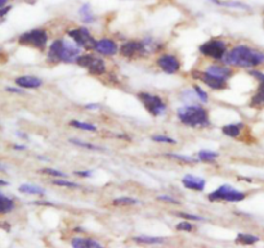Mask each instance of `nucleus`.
<instances>
[{
    "label": "nucleus",
    "instance_id": "22",
    "mask_svg": "<svg viewBox=\"0 0 264 248\" xmlns=\"http://www.w3.org/2000/svg\"><path fill=\"white\" fill-rule=\"evenodd\" d=\"M139 201L136 198H130V197H120L116 200L112 201V204L116 207L120 206H133V204H138Z\"/></svg>",
    "mask_w": 264,
    "mask_h": 248
},
{
    "label": "nucleus",
    "instance_id": "39",
    "mask_svg": "<svg viewBox=\"0 0 264 248\" xmlns=\"http://www.w3.org/2000/svg\"><path fill=\"white\" fill-rule=\"evenodd\" d=\"M75 175L81 176V178H89L92 175V171H76Z\"/></svg>",
    "mask_w": 264,
    "mask_h": 248
},
{
    "label": "nucleus",
    "instance_id": "11",
    "mask_svg": "<svg viewBox=\"0 0 264 248\" xmlns=\"http://www.w3.org/2000/svg\"><path fill=\"white\" fill-rule=\"evenodd\" d=\"M120 53H121L122 57H126V58H136L138 55H144L149 52L147 50L144 42L130 40V42H126L121 45Z\"/></svg>",
    "mask_w": 264,
    "mask_h": 248
},
{
    "label": "nucleus",
    "instance_id": "14",
    "mask_svg": "<svg viewBox=\"0 0 264 248\" xmlns=\"http://www.w3.org/2000/svg\"><path fill=\"white\" fill-rule=\"evenodd\" d=\"M96 50L102 55H114L118 53V44L111 39H101L96 44Z\"/></svg>",
    "mask_w": 264,
    "mask_h": 248
},
{
    "label": "nucleus",
    "instance_id": "38",
    "mask_svg": "<svg viewBox=\"0 0 264 248\" xmlns=\"http://www.w3.org/2000/svg\"><path fill=\"white\" fill-rule=\"evenodd\" d=\"M250 75L253 76V77H255V79H257L261 84H264V73L263 72H261V71H255V69H251Z\"/></svg>",
    "mask_w": 264,
    "mask_h": 248
},
{
    "label": "nucleus",
    "instance_id": "29",
    "mask_svg": "<svg viewBox=\"0 0 264 248\" xmlns=\"http://www.w3.org/2000/svg\"><path fill=\"white\" fill-rule=\"evenodd\" d=\"M40 173L44 174V175L53 176V178H67V175L65 173H61V171H58V170L50 169V167H47V169H42V170H40Z\"/></svg>",
    "mask_w": 264,
    "mask_h": 248
},
{
    "label": "nucleus",
    "instance_id": "21",
    "mask_svg": "<svg viewBox=\"0 0 264 248\" xmlns=\"http://www.w3.org/2000/svg\"><path fill=\"white\" fill-rule=\"evenodd\" d=\"M0 200H1V204H0V212H1V214H8V212H11V211L14 210L16 204H14V202L11 198H7V197L1 193L0 194Z\"/></svg>",
    "mask_w": 264,
    "mask_h": 248
},
{
    "label": "nucleus",
    "instance_id": "37",
    "mask_svg": "<svg viewBox=\"0 0 264 248\" xmlns=\"http://www.w3.org/2000/svg\"><path fill=\"white\" fill-rule=\"evenodd\" d=\"M177 216L183 217L186 220H196V221H204L201 216H197V215H190V214H177Z\"/></svg>",
    "mask_w": 264,
    "mask_h": 248
},
{
    "label": "nucleus",
    "instance_id": "25",
    "mask_svg": "<svg viewBox=\"0 0 264 248\" xmlns=\"http://www.w3.org/2000/svg\"><path fill=\"white\" fill-rule=\"evenodd\" d=\"M258 241L259 238L253 234H239L236 238V242L240 245H255Z\"/></svg>",
    "mask_w": 264,
    "mask_h": 248
},
{
    "label": "nucleus",
    "instance_id": "26",
    "mask_svg": "<svg viewBox=\"0 0 264 248\" xmlns=\"http://www.w3.org/2000/svg\"><path fill=\"white\" fill-rule=\"evenodd\" d=\"M71 126L76 129H80V130H87V131H97V128L94 126L93 124H88V122H81V121L72 120L70 122Z\"/></svg>",
    "mask_w": 264,
    "mask_h": 248
},
{
    "label": "nucleus",
    "instance_id": "17",
    "mask_svg": "<svg viewBox=\"0 0 264 248\" xmlns=\"http://www.w3.org/2000/svg\"><path fill=\"white\" fill-rule=\"evenodd\" d=\"M71 245L75 248H101L102 245L99 242L89 239V238H73Z\"/></svg>",
    "mask_w": 264,
    "mask_h": 248
},
{
    "label": "nucleus",
    "instance_id": "35",
    "mask_svg": "<svg viewBox=\"0 0 264 248\" xmlns=\"http://www.w3.org/2000/svg\"><path fill=\"white\" fill-rule=\"evenodd\" d=\"M177 229L181 231H191L193 229V225L191 223H188V221H183V223H179L177 225Z\"/></svg>",
    "mask_w": 264,
    "mask_h": 248
},
{
    "label": "nucleus",
    "instance_id": "1",
    "mask_svg": "<svg viewBox=\"0 0 264 248\" xmlns=\"http://www.w3.org/2000/svg\"><path fill=\"white\" fill-rule=\"evenodd\" d=\"M223 62L241 68H251L264 63V53L246 45H237L231 52H227Z\"/></svg>",
    "mask_w": 264,
    "mask_h": 248
},
{
    "label": "nucleus",
    "instance_id": "34",
    "mask_svg": "<svg viewBox=\"0 0 264 248\" xmlns=\"http://www.w3.org/2000/svg\"><path fill=\"white\" fill-rule=\"evenodd\" d=\"M214 3L216 4H220V5H224V7H231V8H241V9H247L246 5H243V4L241 3H231V1H227V3H224V1H218V0H213Z\"/></svg>",
    "mask_w": 264,
    "mask_h": 248
},
{
    "label": "nucleus",
    "instance_id": "18",
    "mask_svg": "<svg viewBox=\"0 0 264 248\" xmlns=\"http://www.w3.org/2000/svg\"><path fill=\"white\" fill-rule=\"evenodd\" d=\"M243 124L242 122H236V124H230L223 126L222 133L227 136H231V138H236L241 134V129H242Z\"/></svg>",
    "mask_w": 264,
    "mask_h": 248
},
{
    "label": "nucleus",
    "instance_id": "2",
    "mask_svg": "<svg viewBox=\"0 0 264 248\" xmlns=\"http://www.w3.org/2000/svg\"><path fill=\"white\" fill-rule=\"evenodd\" d=\"M80 57V46L66 43L62 39H57L50 44L48 52L49 62H65L72 63L76 62V59Z\"/></svg>",
    "mask_w": 264,
    "mask_h": 248
},
{
    "label": "nucleus",
    "instance_id": "3",
    "mask_svg": "<svg viewBox=\"0 0 264 248\" xmlns=\"http://www.w3.org/2000/svg\"><path fill=\"white\" fill-rule=\"evenodd\" d=\"M177 116L182 124L191 128H205L210 125L208 111L200 106H183L178 108Z\"/></svg>",
    "mask_w": 264,
    "mask_h": 248
},
{
    "label": "nucleus",
    "instance_id": "8",
    "mask_svg": "<svg viewBox=\"0 0 264 248\" xmlns=\"http://www.w3.org/2000/svg\"><path fill=\"white\" fill-rule=\"evenodd\" d=\"M67 35L70 38L72 39L75 44L79 45L80 48L85 49V50H92V49H96V44L97 42L94 40V38L91 35L88 28H72V30H69Z\"/></svg>",
    "mask_w": 264,
    "mask_h": 248
},
{
    "label": "nucleus",
    "instance_id": "15",
    "mask_svg": "<svg viewBox=\"0 0 264 248\" xmlns=\"http://www.w3.org/2000/svg\"><path fill=\"white\" fill-rule=\"evenodd\" d=\"M14 83L22 89H38L43 85V80L36 76H20L14 80Z\"/></svg>",
    "mask_w": 264,
    "mask_h": 248
},
{
    "label": "nucleus",
    "instance_id": "12",
    "mask_svg": "<svg viewBox=\"0 0 264 248\" xmlns=\"http://www.w3.org/2000/svg\"><path fill=\"white\" fill-rule=\"evenodd\" d=\"M157 66L160 67L163 72L168 73V75H173V73L179 72L181 69V62L179 59L173 54H163L160 55L156 61Z\"/></svg>",
    "mask_w": 264,
    "mask_h": 248
},
{
    "label": "nucleus",
    "instance_id": "23",
    "mask_svg": "<svg viewBox=\"0 0 264 248\" xmlns=\"http://www.w3.org/2000/svg\"><path fill=\"white\" fill-rule=\"evenodd\" d=\"M251 106H264V84H261L257 93L251 98Z\"/></svg>",
    "mask_w": 264,
    "mask_h": 248
},
{
    "label": "nucleus",
    "instance_id": "41",
    "mask_svg": "<svg viewBox=\"0 0 264 248\" xmlns=\"http://www.w3.org/2000/svg\"><path fill=\"white\" fill-rule=\"evenodd\" d=\"M85 108H87V110H98L99 106H98V104H87Z\"/></svg>",
    "mask_w": 264,
    "mask_h": 248
},
{
    "label": "nucleus",
    "instance_id": "13",
    "mask_svg": "<svg viewBox=\"0 0 264 248\" xmlns=\"http://www.w3.org/2000/svg\"><path fill=\"white\" fill-rule=\"evenodd\" d=\"M182 184H183L184 188L191 190H196V192H202L205 189V179L202 178H198V176H193L191 174H188L182 179Z\"/></svg>",
    "mask_w": 264,
    "mask_h": 248
},
{
    "label": "nucleus",
    "instance_id": "40",
    "mask_svg": "<svg viewBox=\"0 0 264 248\" xmlns=\"http://www.w3.org/2000/svg\"><path fill=\"white\" fill-rule=\"evenodd\" d=\"M7 91H12V93H16V94H22L24 93V90L22 89H14V88H7Z\"/></svg>",
    "mask_w": 264,
    "mask_h": 248
},
{
    "label": "nucleus",
    "instance_id": "27",
    "mask_svg": "<svg viewBox=\"0 0 264 248\" xmlns=\"http://www.w3.org/2000/svg\"><path fill=\"white\" fill-rule=\"evenodd\" d=\"M70 143L79 145V147H83V148H87L89 151H103V148H101V147H97V145L91 144V143H85V141L77 140V139H70Z\"/></svg>",
    "mask_w": 264,
    "mask_h": 248
},
{
    "label": "nucleus",
    "instance_id": "32",
    "mask_svg": "<svg viewBox=\"0 0 264 248\" xmlns=\"http://www.w3.org/2000/svg\"><path fill=\"white\" fill-rule=\"evenodd\" d=\"M53 184L57 186H65V188H79V184L71 183V181H67V180H62V178L53 180Z\"/></svg>",
    "mask_w": 264,
    "mask_h": 248
},
{
    "label": "nucleus",
    "instance_id": "28",
    "mask_svg": "<svg viewBox=\"0 0 264 248\" xmlns=\"http://www.w3.org/2000/svg\"><path fill=\"white\" fill-rule=\"evenodd\" d=\"M167 156L168 157H170V158L184 162V163H195V162H197V159L193 158V157H190V156H182V155H177V153H167Z\"/></svg>",
    "mask_w": 264,
    "mask_h": 248
},
{
    "label": "nucleus",
    "instance_id": "33",
    "mask_svg": "<svg viewBox=\"0 0 264 248\" xmlns=\"http://www.w3.org/2000/svg\"><path fill=\"white\" fill-rule=\"evenodd\" d=\"M193 90H195V94L200 98V100H201L202 103H206V102H208V94H206L201 88L198 87V85H193Z\"/></svg>",
    "mask_w": 264,
    "mask_h": 248
},
{
    "label": "nucleus",
    "instance_id": "10",
    "mask_svg": "<svg viewBox=\"0 0 264 248\" xmlns=\"http://www.w3.org/2000/svg\"><path fill=\"white\" fill-rule=\"evenodd\" d=\"M192 77L196 80H201L202 83L206 84L213 90H223L227 88V80L216 77V76L209 73L208 71H193Z\"/></svg>",
    "mask_w": 264,
    "mask_h": 248
},
{
    "label": "nucleus",
    "instance_id": "43",
    "mask_svg": "<svg viewBox=\"0 0 264 248\" xmlns=\"http://www.w3.org/2000/svg\"><path fill=\"white\" fill-rule=\"evenodd\" d=\"M8 0H0V4H1V7H4L5 5V3H7Z\"/></svg>",
    "mask_w": 264,
    "mask_h": 248
},
{
    "label": "nucleus",
    "instance_id": "4",
    "mask_svg": "<svg viewBox=\"0 0 264 248\" xmlns=\"http://www.w3.org/2000/svg\"><path fill=\"white\" fill-rule=\"evenodd\" d=\"M210 202H216V201H227V202H240V201L246 198V194L240 190L233 189L232 186L228 184H224L216 190L212 192L208 196Z\"/></svg>",
    "mask_w": 264,
    "mask_h": 248
},
{
    "label": "nucleus",
    "instance_id": "31",
    "mask_svg": "<svg viewBox=\"0 0 264 248\" xmlns=\"http://www.w3.org/2000/svg\"><path fill=\"white\" fill-rule=\"evenodd\" d=\"M80 16L85 22H93V14L89 11V5H84L80 9Z\"/></svg>",
    "mask_w": 264,
    "mask_h": 248
},
{
    "label": "nucleus",
    "instance_id": "7",
    "mask_svg": "<svg viewBox=\"0 0 264 248\" xmlns=\"http://www.w3.org/2000/svg\"><path fill=\"white\" fill-rule=\"evenodd\" d=\"M138 99L142 102L144 108L152 116H161L167 111V103L157 95H153V94L149 93H139Z\"/></svg>",
    "mask_w": 264,
    "mask_h": 248
},
{
    "label": "nucleus",
    "instance_id": "30",
    "mask_svg": "<svg viewBox=\"0 0 264 248\" xmlns=\"http://www.w3.org/2000/svg\"><path fill=\"white\" fill-rule=\"evenodd\" d=\"M153 141L156 143H165V144H177V140L169 138V136H165V135H153L152 138Z\"/></svg>",
    "mask_w": 264,
    "mask_h": 248
},
{
    "label": "nucleus",
    "instance_id": "20",
    "mask_svg": "<svg viewBox=\"0 0 264 248\" xmlns=\"http://www.w3.org/2000/svg\"><path fill=\"white\" fill-rule=\"evenodd\" d=\"M18 192H21V193L24 194H46V190L40 188L38 185H34V184H24L18 188Z\"/></svg>",
    "mask_w": 264,
    "mask_h": 248
},
{
    "label": "nucleus",
    "instance_id": "19",
    "mask_svg": "<svg viewBox=\"0 0 264 248\" xmlns=\"http://www.w3.org/2000/svg\"><path fill=\"white\" fill-rule=\"evenodd\" d=\"M134 242L141 245H163L165 239L160 237H148V235H141V237L133 238Z\"/></svg>",
    "mask_w": 264,
    "mask_h": 248
},
{
    "label": "nucleus",
    "instance_id": "9",
    "mask_svg": "<svg viewBox=\"0 0 264 248\" xmlns=\"http://www.w3.org/2000/svg\"><path fill=\"white\" fill-rule=\"evenodd\" d=\"M76 63L84 68H87L89 71V73L92 75H103L107 68H106V63H104L103 59L97 58L96 55L93 54H84L80 55L79 58L76 59Z\"/></svg>",
    "mask_w": 264,
    "mask_h": 248
},
{
    "label": "nucleus",
    "instance_id": "42",
    "mask_svg": "<svg viewBox=\"0 0 264 248\" xmlns=\"http://www.w3.org/2000/svg\"><path fill=\"white\" fill-rule=\"evenodd\" d=\"M14 149H26L24 145H14Z\"/></svg>",
    "mask_w": 264,
    "mask_h": 248
},
{
    "label": "nucleus",
    "instance_id": "24",
    "mask_svg": "<svg viewBox=\"0 0 264 248\" xmlns=\"http://www.w3.org/2000/svg\"><path fill=\"white\" fill-rule=\"evenodd\" d=\"M219 157L218 152L213 151H200L198 152V159L202 162H214Z\"/></svg>",
    "mask_w": 264,
    "mask_h": 248
},
{
    "label": "nucleus",
    "instance_id": "6",
    "mask_svg": "<svg viewBox=\"0 0 264 248\" xmlns=\"http://www.w3.org/2000/svg\"><path fill=\"white\" fill-rule=\"evenodd\" d=\"M200 53L206 57L216 59V61H223L224 55L227 54V45L226 43L220 39H212L209 42L200 45Z\"/></svg>",
    "mask_w": 264,
    "mask_h": 248
},
{
    "label": "nucleus",
    "instance_id": "5",
    "mask_svg": "<svg viewBox=\"0 0 264 248\" xmlns=\"http://www.w3.org/2000/svg\"><path fill=\"white\" fill-rule=\"evenodd\" d=\"M18 42L22 45H28V46L43 50L46 48L47 43H48V35H47L46 30L36 28V30H31V31L22 34L18 38Z\"/></svg>",
    "mask_w": 264,
    "mask_h": 248
},
{
    "label": "nucleus",
    "instance_id": "16",
    "mask_svg": "<svg viewBox=\"0 0 264 248\" xmlns=\"http://www.w3.org/2000/svg\"><path fill=\"white\" fill-rule=\"evenodd\" d=\"M209 73L216 76V77H220V79L228 80L232 76V69L230 67H226V66H219V65H213L209 66L206 68Z\"/></svg>",
    "mask_w": 264,
    "mask_h": 248
},
{
    "label": "nucleus",
    "instance_id": "36",
    "mask_svg": "<svg viewBox=\"0 0 264 248\" xmlns=\"http://www.w3.org/2000/svg\"><path fill=\"white\" fill-rule=\"evenodd\" d=\"M157 200L163 201V202H168V203H173V204H181V202L175 198H171L170 196H159Z\"/></svg>",
    "mask_w": 264,
    "mask_h": 248
}]
</instances>
